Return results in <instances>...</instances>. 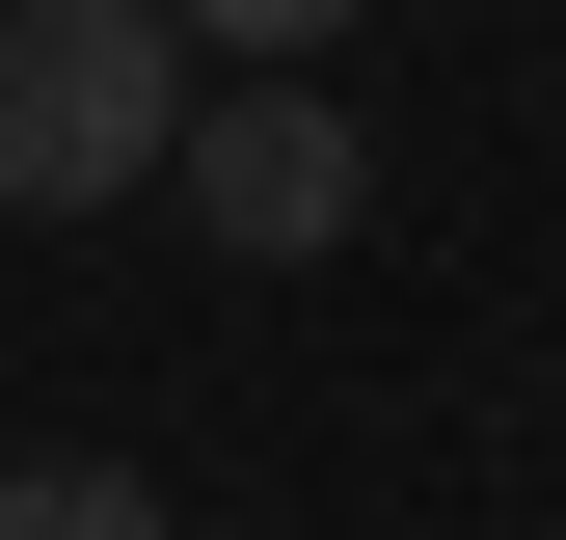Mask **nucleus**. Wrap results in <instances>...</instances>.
<instances>
[{
	"label": "nucleus",
	"mask_w": 566,
	"mask_h": 540,
	"mask_svg": "<svg viewBox=\"0 0 566 540\" xmlns=\"http://www.w3.org/2000/svg\"><path fill=\"white\" fill-rule=\"evenodd\" d=\"M189 0H0V217H108L189 135Z\"/></svg>",
	"instance_id": "1"
},
{
	"label": "nucleus",
	"mask_w": 566,
	"mask_h": 540,
	"mask_svg": "<svg viewBox=\"0 0 566 540\" xmlns=\"http://www.w3.org/2000/svg\"><path fill=\"white\" fill-rule=\"evenodd\" d=\"M163 189H189V217H217L243 270H324L378 163H350V108H324V54H243V82H189V135H163Z\"/></svg>",
	"instance_id": "2"
},
{
	"label": "nucleus",
	"mask_w": 566,
	"mask_h": 540,
	"mask_svg": "<svg viewBox=\"0 0 566 540\" xmlns=\"http://www.w3.org/2000/svg\"><path fill=\"white\" fill-rule=\"evenodd\" d=\"M0 540H163L135 459H0Z\"/></svg>",
	"instance_id": "3"
},
{
	"label": "nucleus",
	"mask_w": 566,
	"mask_h": 540,
	"mask_svg": "<svg viewBox=\"0 0 566 540\" xmlns=\"http://www.w3.org/2000/svg\"><path fill=\"white\" fill-rule=\"evenodd\" d=\"M350 0H189V54H324Z\"/></svg>",
	"instance_id": "4"
}]
</instances>
